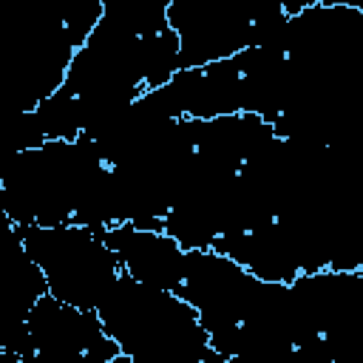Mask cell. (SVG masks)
Segmentation results:
<instances>
[{"label":"cell","mask_w":363,"mask_h":363,"mask_svg":"<svg viewBox=\"0 0 363 363\" xmlns=\"http://www.w3.org/2000/svg\"><path fill=\"white\" fill-rule=\"evenodd\" d=\"M96 315L128 363H224L196 309L173 289L119 275Z\"/></svg>","instance_id":"6da1fadb"},{"label":"cell","mask_w":363,"mask_h":363,"mask_svg":"<svg viewBox=\"0 0 363 363\" xmlns=\"http://www.w3.org/2000/svg\"><path fill=\"white\" fill-rule=\"evenodd\" d=\"M99 233L105 244L116 252L125 275L139 284L176 292L184 272L187 250L173 235L153 227H136L130 221H116L111 227H102Z\"/></svg>","instance_id":"277c9868"},{"label":"cell","mask_w":363,"mask_h":363,"mask_svg":"<svg viewBox=\"0 0 363 363\" xmlns=\"http://www.w3.org/2000/svg\"><path fill=\"white\" fill-rule=\"evenodd\" d=\"M20 238L45 278L48 295L62 303L96 309L122 275L116 252L88 224L17 227Z\"/></svg>","instance_id":"7a4b0ae2"},{"label":"cell","mask_w":363,"mask_h":363,"mask_svg":"<svg viewBox=\"0 0 363 363\" xmlns=\"http://www.w3.org/2000/svg\"><path fill=\"white\" fill-rule=\"evenodd\" d=\"M26 363H119V346L105 332L96 309H82L40 295L26 318Z\"/></svg>","instance_id":"3957f363"}]
</instances>
